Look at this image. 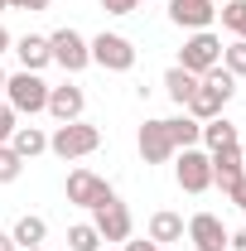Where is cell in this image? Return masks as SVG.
<instances>
[{
    "instance_id": "6da1fadb",
    "label": "cell",
    "mask_w": 246,
    "mask_h": 251,
    "mask_svg": "<svg viewBox=\"0 0 246 251\" xmlns=\"http://www.w3.org/2000/svg\"><path fill=\"white\" fill-rule=\"evenodd\" d=\"M237 97V77L217 63V68H208L203 77H198V87H193V97H188V116L193 121H213V116H222V106Z\"/></svg>"
},
{
    "instance_id": "7a4b0ae2",
    "label": "cell",
    "mask_w": 246,
    "mask_h": 251,
    "mask_svg": "<svg viewBox=\"0 0 246 251\" xmlns=\"http://www.w3.org/2000/svg\"><path fill=\"white\" fill-rule=\"evenodd\" d=\"M5 106L15 111V116H39L44 106H49V82L39 77V73H10L5 77Z\"/></svg>"
},
{
    "instance_id": "3957f363",
    "label": "cell",
    "mask_w": 246,
    "mask_h": 251,
    "mask_svg": "<svg viewBox=\"0 0 246 251\" xmlns=\"http://www.w3.org/2000/svg\"><path fill=\"white\" fill-rule=\"evenodd\" d=\"M97 145H101V130L87 121H63L53 126V135H49V150L58 159H82V155H92Z\"/></svg>"
},
{
    "instance_id": "277c9868",
    "label": "cell",
    "mask_w": 246,
    "mask_h": 251,
    "mask_svg": "<svg viewBox=\"0 0 246 251\" xmlns=\"http://www.w3.org/2000/svg\"><path fill=\"white\" fill-rule=\"evenodd\" d=\"M217 63H222V39H217L213 29H193L184 39V49H179V68H188L193 77H203Z\"/></svg>"
},
{
    "instance_id": "5b68a950",
    "label": "cell",
    "mask_w": 246,
    "mask_h": 251,
    "mask_svg": "<svg viewBox=\"0 0 246 251\" xmlns=\"http://www.w3.org/2000/svg\"><path fill=\"white\" fill-rule=\"evenodd\" d=\"M87 49H92V63L97 68H106V73H130L135 68V44L125 39V34H97L87 39Z\"/></svg>"
},
{
    "instance_id": "8992f818",
    "label": "cell",
    "mask_w": 246,
    "mask_h": 251,
    "mask_svg": "<svg viewBox=\"0 0 246 251\" xmlns=\"http://www.w3.org/2000/svg\"><path fill=\"white\" fill-rule=\"evenodd\" d=\"M174 179H179V188H184V193H208V188H213V155H208L203 145H188V150H179Z\"/></svg>"
},
{
    "instance_id": "52a82bcc",
    "label": "cell",
    "mask_w": 246,
    "mask_h": 251,
    "mask_svg": "<svg viewBox=\"0 0 246 251\" xmlns=\"http://www.w3.org/2000/svg\"><path fill=\"white\" fill-rule=\"evenodd\" d=\"M49 53H53V63H58L63 73H82V68L92 63V49H87V39H82L77 29H68V25L49 34Z\"/></svg>"
},
{
    "instance_id": "ba28073f",
    "label": "cell",
    "mask_w": 246,
    "mask_h": 251,
    "mask_svg": "<svg viewBox=\"0 0 246 251\" xmlns=\"http://www.w3.org/2000/svg\"><path fill=\"white\" fill-rule=\"evenodd\" d=\"M116 193H111V184L97 174V169H73L68 174V203H77V208H101V203H111Z\"/></svg>"
},
{
    "instance_id": "9c48e42d",
    "label": "cell",
    "mask_w": 246,
    "mask_h": 251,
    "mask_svg": "<svg viewBox=\"0 0 246 251\" xmlns=\"http://www.w3.org/2000/svg\"><path fill=\"white\" fill-rule=\"evenodd\" d=\"M92 227H97V237H101V242H130L135 218H130V208H125L121 198H111V203L92 208Z\"/></svg>"
},
{
    "instance_id": "30bf717a",
    "label": "cell",
    "mask_w": 246,
    "mask_h": 251,
    "mask_svg": "<svg viewBox=\"0 0 246 251\" xmlns=\"http://www.w3.org/2000/svg\"><path fill=\"white\" fill-rule=\"evenodd\" d=\"M184 232L193 242V251H227V222L217 213H193Z\"/></svg>"
},
{
    "instance_id": "8fae6325",
    "label": "cell",
    "mask_w": 246,
    "mask_h": 251,
    "mask_svg": "<svg viewBox=\"0 0 246 251\" xmlns=\"http://www.w3.org/2000/svg\"><path fill=\"white\" fill-rule=\"evenodd\" d=\"M53 121H82V111H87V92L77 87V82H58V87H49V106H44Z\"/></svg>"
},
{
    "instance_id": "7c38bea8",
    "label": "cell",
    "mask_w": 246,
    "mask_h": 251,
    "mask_svg": "<svg viewBox=\"0 0 246 251\" xmlns=\"http://www.w3.org/2000/svg\"><path fill=\"white\" fill-rule=\"evenodd\" d=\"M135 150H140V159H145V164H164V159L179 155V150H174V140H169V126H164V121H145V126H140Z\"/></svg>"
},
{
    "instance_id": "4fadbf2b",
    "label": "cell",
    "mask_w": 246,
    "mask_h": 251,
    "mask_svg": "<svg viewBox=\"0 0 246 251\" xmlns=\"http://www.w3.org/2000/svg\"><path fill=\"white\" fill-rule=\"evenodd\" d=\"M242 179H246V155H242V145L213 150V184L222 188V193H232Z\"/></svg>"
},
{
    "instance_id": "5bb4252c",
    "label": "cell",
    "mask_w": 246,
    "mask_h": 251,
    "mask_svg": "<svg viewBox=\"0 0 246 251\" xmlns=\"http://www.w3.org/2000/svg\"><path fill=\"white\" fill-rule=\"evenodd\" d=\"M169 20L179 29H208L217 20V5L213 0H169Z\"/></svg>"
},
{
    "instance_id": "9a60e30c",
    "label": "cell",
    "mask_w": 246,
    "mask_h": 251,
    "mask_svg": "<svg viewBox=\"0 0 246 251\" xmlns=\"http://www.w3.org/2000/svg\"><path fill=\"white\" fill-rule=\"evenodd\" d=\"M10 49H15V58H20L25 73H44V68L53 63V53H49V34H20Z\"/></svg>"
},
{
    "instance_id": "2e32d148",
    "label": "cell",
    "mask_w": 246,
    "mask_h": 251,
    "mask_svg": "<svg viewBox=\"0 0 246 251\" xmlns=\"http://www.w3.org/2000/svg\"><path fill=\"white\" fill-rule=\"evenodd\" d=\"M184 213H174V208H159L150 218V242L154 247H169V242H184Z\"/></svg>"
},
{
    "instance_id": "e0dca14e",
    "label": "cell",
    "mask_w": 246,
    "mask_h": 251,
    "mask_svg": "<svg viewBox=\"0 0 246 251\" xmlns=\"http://www.w3.org/2000/svg\"><path fill=\"white\" fill-rule=\"evenodd\" d=\"M10 237H15L20 251H25V247H44V242H49V222L39 218V213H25V218L10 227Z\"/></svg>"
},
{
    "instance_id": "ac0fdd59",
    "label": "cell",
    "mask_w": 246,
    "mask_h": 251,
    "mask_svg": "<svg viewBox=\"0 0 246 251\" xmlns=\"http://www.w3.org/2000/svg\"><path fill=\"white\" fill-rule=\"evenodd\" d=\"M10 150L20 159H34V155H44L49 150V135L39 130V126H15V135H10Z\"/></svg>"
},
{
    "instance_id": "d6986e66",
    "label": "cell",
    "mask_w": 246,
    "mask_h": 251,
    "mask_svg": "<svg viewBox=\"0 0 246 251\" xmlns=\"http://www.w3.org/2000/svg\"><path fill=\"white\" fill-rule=\"evenodd\" d=\"M208 155L213 150H227V145H237V126L227 121V116H213V121H203V140H198Z\"/></svg>"
},
{
    "instance_id": "ffe728a7",
    "label": "cell",
    "mask_w": 246,
    "mask_h": 251,
    "mask_svg": "<svg viewBox=\"0 0 246 251\" xmlns=\"http://www.w3.org/2000/svg\"><path fill=\"white\" fill-rule=\"evenodd\" d=\"M164 126H169V140H174V150H188V145H198L203 140V121H193V116H164Z\"/></svg>"
},
{
    "instance_id": "44dd1931",
    "label": "cell",
    "mask_w": 246,
    "mask_h": 251,
    "mask_svg": "<svg viewBox=\"0 0 246 251\" xmlns=\"http://www.w3.org/2000/svg\"><path fill=\"white\" fill-rule=\"evenodd\" d=\"M193 87H198V77L188 73V68H169L164 73V92H169V101H179V106H188V97H193Z\"/></svg>"
},
{
    "instance_id": "7402d4cb",
    "label": "cell",
    "mask_w": 246,
    "mask_h": 251,
    "mask_svg": "<svg viewBox=\"0 0 246 251\" xmlns=\"http://www.w3.org/2000/svg\"><path fill=\"white\" fill-rule=\"evenodd\" d=\"M68 251H101V237H97L92 222H73L68 227Z\"/></svg>"
},
{
    "instance_id": "603a6c76",
    "label": "cell",
    "mask_w": 246,
    "mask_h": 251,
    "mask_svg": "<svg viewBox=\"0 0 246 251\" xmlns=\"http://www.w3.org/2000/svg\"><path fill=\"white\" fill-rule=\"evenodd\" d=\"M217 15H222V29H232L237 39H246V0H227Z\"/></svg>"
},
{
    "instance_id": "cb8c5ba5",
    "label": "cell",
    "mask_w": 246,
    "mask_h": 251,
    "mask_svg": "<svg viewBox=\"0 0 246 251\" xmlns=\"http://www.w3.org/2000/svg\"><path fill=\"white\" fill-rule=\"evenodd\" d=\"M222 68H227L232 77H246V39H232V44L222 49Z\"/></svg>"
},
{
    "instance_id": "d4e9b609",
    "label": "cell",
    "mask_w": 246,
    "mask_h": 251,
    "mask_svg": "<svg viewBox=\"0 0 246 251\" xmlns=\"http://www.w3.org/2000/svg\"><path fill=\"white\" fill-rule=\"evenodd\" d=\"M20 174H25V159L15 155L10 145H0V184H15Z\"/></svg>"
},
{
    "instance_id": "484cf974",
    "label": "cell",
    "mask_w": 246,
    "mask_h": 251,
    "mask_svg": "<svg viewBox=\"0 0 246 251\" xmlns=\"http://www.w3.org/2000/svg\"><path fill=\"white\" fill-rule=\"evenodd\" d=\"M15 126H20V116L0 101V145H10V135H15Z\"/></svg>"
},
{
    "instance_id": "4316f807",
    "label": "cell",
    "mask_w": 246,
    "mask_h": 251,
    "mask_svg": "<svg viewBox=\"0 0 246 251\" xmlns=\"http://www.w3.org/2000/svg\"><path fill=\"white\" fill-rule=\"evenodd\" d=\"M101 10H106V15H135L140 0H101Z\"/></svg>"
},
{
    "instance_id": "83f0119b",
    "label": "cell",
    "mask_w": 246,
    "mask_h": 251,
    "mask_svg": "<svg viewBox=\"0 0 246 251\" xmlns=\"http://www.w3.org/2000/svg\"><path fill=\"white\" fill-rule=\"evenodd\" d=\"M53 0H10V10H25V15H44Z\"/></svg>"
},
{
    "instance_id": "f1b7e54d",
    "label": "cell",
    "mask_w": 246,
    "mask_h": 251,
    "mask_svg": "<svg viewBox=\"0 0 246 251\" xmlns=\"http://www.w3.org/2000/svg\"><path fill=\"white\" fill-rule=\"evenodd\" d=\"M227 247H232V251H246V227H237V232H227Z\"/></svg>"
},
{
    "instance_id": "f546056e",
    "label": "cell",
    "mask_w": 246,
    "mask_h": 251,
    "mask_svg": "<svg viewBox=\"0 0 246 251\" xmlns=\"http://www.w3.org/2000/svg\"><path fill=\"white\" fill-rule=\"evenodd\" d=\"M227 198H232V203H237V208H242V218H246V179L237 188H232V193H227Z\"/></svg>"
},
{
    "instance_id": "4dcf8cb0",
    "label": "cell",
    "mask_w": 246,
    "mask_h": 251,
    "mask_svg": "<svg viewBox=\"0 0 246 251\" xmlns=\"http://www.w3.org/2000/svg\"><path fill=\"white\" fill-rule=\"evenodd\" d=\"M125 251H159L154 242H125Z\"/></svg>"
},
{
    "instance_id": "1f68e13d",
    "label": "cell",
    "mask_w": 246,
    "mask_h": 251,
    "mask_svg": "<svg viewBox=\"0 0 246 251\" xmlns=\"http://www.w3.org/2000/svg\"><path fill=\"white\" fill-rule=\"evenodd\" d=\"M0 251H20V247H15V237H10V232H0Z\"/></svg>"
},
{
    "instance_id": "d6a6232c",
    "label": "cell",
    "mask_w": 246,
    "mask_h": 251,
    "mask_svg": "<svg viewBox=\"0 0 246 251\" xmlns=\"http://www.w3.org/2000/svg\"><path fill=\"white\" fill-rule=\"evenodd\" d=\"M10 44H15V39H10V29H5V25H0V53H5V49H10Z\"/></svg>"
},
{
    "instance_id": "836d02e7",
    "label": "cell",
    "mask_w": 246,
    "mask_h": 251,
    "mask_svg": "<svg viewBox=\"0 0 246 251\" xmlns=\"http://www.w3.org/2000/svg\"><path fill=\"white\" fill-rule=\"evenodd\" d=\"M5 77H10V73H5V68H0V97H5Z\"/></svg>"
},
{
    "instance_id": "e575fe53",
    "label": "cell",
    "mask_w": 246,
    "mask_h": 251,
    "mask_svg": "<svg viewBox=\"0 0 246 251\" xmlns=\"http://www.w3.org/2000/svg\"><path fill=\"white\" fill-rule=\"evenodd\" d=\"M5 10H10V0H0V15H5Z\"/></svg>"
},
{
    "instance_id": "d590c367",
    "label": "cell",
    "mask_w": 246,
    "mask_h": 251,
    "mask_svg": "<svg viewBox=\"0 0 246 251\" xmlns=\"http://www.w3.org/2000/svg\"><path fill=\"white\" fill-rule=\"evenodd\" d=\"M25 251H49V247H25Z\"/></svg>"
},
{
    "instance_id": "8d00e7d4",
    "label": "cell",
    "mask_w": 246,
    "mask_h": 251,
    "mask_svg": "<svg viewBox=\"0 0 246 251\" xmlns=\"http://www.w3.org/2000/svg\"><path fill=\"white\" fill-rule=\"evenodd\" d=\"M159 251H164V247H159Z\"/></svg>"
}]
</instances>
